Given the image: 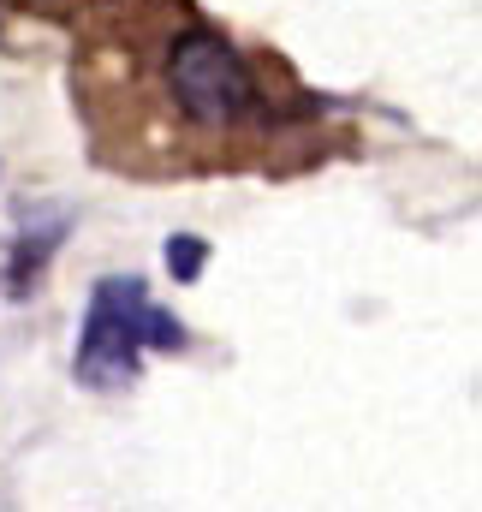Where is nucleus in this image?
I'll return each mask as SVG.
<instances>
[{"mask_svg":"<svg viewBox=\"0 0 482 512\" xmlns=\"http://www.w3.org/2000/svg\"><path fill=\"white\" fill-rule=\"evenodd\" d=\"M185 328L179 316H167L143 280L108 274L90 292L84 310V340H78V382L90 387H131L143 370V352H179Z\"/></svg>","mask_w":482,"mask_h":512,"instance_id":"1","label":"nucleus"},{"mask_svg":"<svg viewBox=\"0 0 482 512\" xmlns=\"http://www.w3.org/2000/svg\"><path fill=\"white\" fill-rule=\"evenodd\" d=\"M173 96L203 126H227V120H239L244 108L256 102L244 60L221 36H203V30L173 42Z\"/></svg>","mask_w":482,"mask_h":512,"instance_id":"2","label":"nucleus"},{"mask_svg":"<svg viewBox=\"0 0 482 512\" xmlns=\"http://www.w3.org/2000/svg\"><path fill=\"white\" fill-rule=\"evenodd\" d=\"M203 239H191V233H179V239H173V245H167V268H173V274H179V280H197V274H203Z\"/></svg>","mask_w":482,"mask_h":512,"instance_id":"3","label":"nucleus"}]
</instances>
